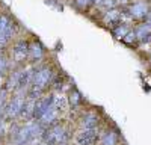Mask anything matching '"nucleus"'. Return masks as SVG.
Returning a JSON list of instances; mask_svg holds the SVG:
<instances>
[{"label": "nucleus", "instance_id": "obj_9", "mask_svg": "<svg viewBox=\"0 0 151 145\" xmlns=\"http://www.w3.org/2000/svg\"><path fill=\"white\" fill-rule=\"evenodd\" d=\"M130 15L134 18H142L148 15V6L144 2H137L130 6Z\"/></svg>", "mask_w": 151, "mask_h": 145}, {"label": "nucleus", "instance_id": "obj_15", "mask_svg": "<svg viewBox=\"0 0 151 145\" xmlns=\"http://www.w3.org/2000/svg\"><path fill=\"white\" fill-rule=\"evenodd\" d=\"M29 55L33 57V59H40L42 56V47L40 42H33L29 48Z\"/></svg>", "mask_w": 151, "mask_h": 145}, {"label": "nucleus", "instance_id": "obj_5", "mask_svg": "<svg viewBox=\"0 0 151 145\" xmlns=\"http://www.w3.org/2000/svg\"><path fill=\"white\" fill-rule=\"evenodd\" d=\"M98 138L97 128H82L76 135V145H94Z\"/></svg>", "mask_w": 151, "mask_h": 145}, {"label": "nucleus", "instance_id": "obj_13", "mask_svg": "<svg viewBox=\"0 0 151 145\" xmlns=\"http://www.w3.org/2000/svg\"><path fill=\"white\" fill-rule=\"evenodd\" d=\"M98 126V116L95 113H88L82 119V128H97Z\"/></svg>", "mask_w": 151, "mask_h": 145}, {"label": "nucleus", "instance_id": "obj_6", "mask_svg": "<svg viewBox=\"0 0 151 145\" xmlns=\"http://www.w3.org/2000/svg\"><path fill=\"white\" fill-rule=\"evenodd\" d=\"M14 35V26L9 17L0 15V45H5Z\"/></svg>", "mask_w": 151, "mask_h": 145}, {"label": "nucleus", "instance_id": "obj_8", "mask_svg": "<svg viewBox=\"0 0 151 145\" xmlns=\"http://www.w3.org/2000/svg\"><path fill=\"white\" fill-rule=\"evenodd\" d=\"M33 74H35V71H33L32 68L24 70V71H20L18 83H17V91H18V92H24V89H26L29 85L32 83V80H33Z\"/></svg>", "mask_w": 151, "mask_h": 145}, {"label": "nucleus", "instance_id": "obj_26", "mask_svg": "<svg viewBox=\"0 0 151 145\" xmlns=\"http://www.w3.org/2000/svg\"><path fill=\"white\" fill-rule=\"evenodd\" d=\"M150 62H151V57H150Z\"/></svg>", "mask_w": 151, "mask_h": 145}, {"label": "nucleus", "instance_id": "obj_11", "mask_svg": "<svg viewBox=\"0 0 151 145\" xmlns=\"http://www.w3.org/2000/svg\"><path fill=\"white\" fill-rule=\"evenodd\" d=\"M58 111H56V107L55 106H52V107H50L48 109V111L40 118V119H38V121H40V124L41 126H48V124H53L55 123V121H56V118H58Z\"/></svg>", "mask_w": 151, "mask_h": 145}, {"label": "nucleus", "instance_id": "obj_18", "mask_svg": "<svg viewBox=\"0 0 151 145\" xmlns=\"http://www.w3.org/2000/svg\"><path fill=\"white\" fill-rule=\"evenodd\" d=\"M113 33H115V36H116L118 39H124V36L129 33L127 24H119V26H116L115 29H113Z\"/></svg>", "mask_w": 151, "mask_h": 145}, {"label": "nucleus", "instance_id": "obj_22", "mask_svg": "<svg viewBox=\"0 0 151 145\" xmlns=\"http://www.w3.org/2000/svg\"><path fill=\"white\" fill-rule=\"evenodd\" d=\"M3 130H5V127H3V121L0 119V135H3Z\"/></svg>", "mask_w": 151, "mask_h": 145}, {"label": "nucleus", "instance_id": "obj_3", "mask_svg": "<svg viewBox=\"0 0 151 145\" xmlns=\"http://www.w3.org/2000/svg\"><path fill=\"white\" fill-rule=\"evenodd\" d=\"M53 104H55V94H50V95H47V97H40V98H38V101L35 103L33 118L40 119Z\"/></svg>", "mask_w": 151, "mask_h": 145}, {"label": "nucleus", "instance_id": "obj_1", "mask_svg": "<svg viewBox=\"0 0 151 145\" xmlns=\"http://www.w3.org/2000/svg\"><path fill=\"white\" fill-rule=\"evenodd\" d=\"M42 131V126L40 124V121H29V123L21 127L17 133V142L20 145L30 142L33 138H36Z\"/></svg>", "mask_w": 151, "mask_h": 145}, {"label": "nucleus", "instance_id": "obj_17", "mask_svg": "<svg viewBox=\"0 0 151 145\" xmlns=\"http://www.w3.org/2000/svg\"><path fill=\"white\" fill-rule=\"evenodd\" d=\"M134 33H136V38L144 39L147 35H150V33H151V26H150L148 23H147V24H142V26H141L139 29H137Z\"/></svg>", "mask_w": 151, "mask_h": 145}, {"label": "nucleus", "instance_id": "obj_20", "mask_svg": "<svg viewBox=\"0 0 151 145\" xmlns=\"http://www.w3.org/2000/svg\"><path fill=\"white\" fill-rule=\"evenodd\" d=\"M70 101H71V104H77L79 101H80V95H79V92L74 89V94L71 92V98H70Z\"/></svg>", "mask_w": 151, "mask_h": 145}, {"label": "nucleus", "instance_id": "obj_19", "mask_svg": "<svg viewBox=\"0 0 151 145\" xmlns=\"http://www.w3.org/2000/svg\"><path fill=\"white\" fill-rule=\"evenodd\" d=\"M92 3V0H76V5H77L80 9H85Z\"/></svg>", "mask_w": 151, "mask_h": 145}, {"label": "nucleus", "instance_id": "obj_4", "mask_svg": "<svg viewBox=\"0 0 151 145\" xmlns=\"http://www.w3.org/2000/svg\"><path fill=\"white\" fill-rule=\"evenodd\" d=\"M24 100H26V95L24 92H18L15 97H12V100L8 103L6 106V116L8 118H15L20 115L21 107L24 104Z\"/></svg>", "mask_w": 151, "mask_h": 145}, {"label": "nucleus", "instance_id": "obj_12", "mask_svg": "<svg viewBox=\"0 0 151 145\" xmlns=\"http://www.w3.org/2000/svg\"><path fill=\"white\" fill-rule=\"evenodd\" d=\"M104 20H106V23L109 24V26H112V27L119 26V24H121V14H119V11L109 9L106 17H104Z\"/></svg>", "mask_w": 151, "mask_h": 145}, {"label": "nucleus", "instance_id": "obj_2", "mask_svg": "<svg viewBox=\"0 0 151 145\" xmlns=\"http://www.w3.org/2000/svg\"><path fill=\"white\" fill-rule=\"evenodd\" d=\"M52 77H53V71L50 68H41V70L35 71L33 80H32V88L42 92L44 88L48 85V82L52 80Z\"/></svg>", "mask_w": 151, "mask_h": 145}, {"label": "nucleus", "instance_id": "obj_16", "mask_svg": "<svg viewBox=\"0 0 151 145\" xmlns=\"http://www.w3.org/2000/svg\"><path fill=\"white\" fill-rule=\"evenodd\" d=\"M53 106L56 107L58 112L65 111V109H67V98L64 95H55V104Z\"/></svg>", "mask_w": 151, "mask_h": 145}, {"label": "nucleus", "instance_id": "obj_23", "mask_svg": "<svg viewBox=\"0 0 151 145\" xmlns=\"http://www.w3.org/2000/svg\"><path fill=\"white\" fill-rule=\"evenodd\" d=\"M147 21H148V24L151 26V12H148V15H147Z\"/></svg>", "mask_w": 151, "mask_h": 145}, {"label": "nucleus", "instance_id": "obj_21", "mask_svg": "<svg viewBox=\"0 0 151 145\" xmlns=\"http://www.w3.org/2000/svg\"><path fill=\"white\" fill-rule=\"evenodd\" d=\"M6 89H3V91H0V111L3 109V103H5V97H6Z\"/></svg>", "mask_w": 151, "mask_h": 145}, {"label": "nucleus", "instance_id": "obj_24", "mask_svg": "<svg viewBox=\"0 0 151 145\" xmlns=\"http://www.w3.org/2000/svg\"><path fill=\"white\" fill-rule=\"evenodd\" d=\"M115 3H122L124 5V3H127V0H115Z\"/></svg>", "mask_w": 151, "mask_h": 145}, {"label": "nucleus", "instance_id": "obj_7", "mask_svg": "<svg viewBox=\"0 0 151 145\" xmlns=\"http://www.w3.org/2000/svg\"><path fill=\"white\" fill-rule=\"evenodd\" d=\"M29 48H30V45L27 41H18V42H15L14 48H12V56H14L17 62H21V60H24L29 56Z\"/></svg>", "mask_w": 151, "mask_h": 145}, {"label": "nucleus", "instance_id": "obj_14", "mask_svg": "<svg viewBox=\"0 0 151 145\" xmlns=\"http://www.w3.org/2000/svg\"><path fill=\"white\" fill-rule=\"evenodd\" d=\"M119 144V136L115 131H106L101 136V145H118Z\"/></svg>", "mask_w": 151, "mask_h": 145}, {"label": "nucleus", "instance_id": "obj_25", "mask_svg": "<svg viewBox=\"0 0 151 145\" xmlns=\"http://www.w3.org/2000/svg\"><path fill=\"white\" fill-rule=\"evenodd\" d=\"M94 3H103V0H92Z\"/></svg>", "mask_w": 151, "mask_h": 145}, {"label": "nucleus", "instance_id": "obj_10", "mask_svg": "<svg viewBox=\"0 0 151 145\" xmlns=\"http://www.w3.org/2000/svg\"><path fill=\"white\" fill-rule=\"evenodd\" d=\"M35 103H36V100H32V98H27V97H26V100H24V104H23V107H21L20 116L24 118V119H30V118H33Z\"/></svg>", "mask_w": 151, "mask_h": 145}]
</instances>
